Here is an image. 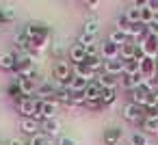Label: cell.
Returning <instances> with one entry per match:
<instances>
[{"label":"cell","mask_w":158,"mask_h":145,"mask_svg":"<svg viewBox=\"0 0 158 145\" xmlns=\"http://www.w3.org/2000/svg\"><path fill=\"white\" fill-rule=\"evenodd\" d=\"M26 33L31 37V54H37L41 50H46L48 41H50V28L46 24H39V22H31L26 26Z\"/></svg>","instance_id":"6da1fadb"},{"label":"cell","mask_w":158,"mask_h":145,"mask_svg":"<svg viewBox=\"0 0 158 145\" xmlns=\"http://www.w3.org/2000/svg\"><path fill=\"white\" fill-rule=\"evenodd\" d=\"M121 115H123V119H128V121H141L143 123V119H145V108L143 106H136V104H132V102H128L126 106H123V110H121Z\"/></svg>","instance_id":"7a4b0ae2"},{"label":"cell","mask_w":158,"mask_h":145,"mask_svg":"<svg viewBox=\"0 0 158 145\" xmlns=\"http://www.w3.org/2000/svg\"><path fill=\"white\" fill-rule=\"evenodd\" d=\"M139 46L143 48V52H145L147 59H156V56H158V37H152V35L147 33V37H145Z\"/></svg>","instance_id":"3957f363"},{"label":"cell","mask_w":158,"mask_h":145,"mask_svg":"<svg viewBox=\"0 0 158 145\" xmlns=\"http://www.w3.org/2000/svg\"><path fill=\"white\" fill-rule=\"evenodd\" d=\"M119 46H115L113 41H104L102 46H100V56L104 59V61H115V59H121L119 56Z\"/></svg>","instance_id":"277c9868"},{"label":"cell","mask_w":158,"mask_h":145,"mask_svg":"<svg viewBox=\"0 0 158 145\" xmlns=\"http://www.w3.org/2000/svg\"><path fill=\"white\" fill-rule=\"evenodd\" d=\"M18 108H20V113H22L24 117H33V115L39 110V100H37V97H24V100L18 104Z\"/></svg>","instance_id":"5b68a950"},{"label":"cell","mask_w":158,"mask_h":145,"mask_svg":"<svg viewBox=\"0 0 158 145\" xmlns=\"http://www.w3.org/2000/svg\"><path fill=\"white\" fill-rule=\"evenodd\" d=\"M72 74H74V76H78V78H85L87 82H95V78H98V74H95L89 65H85V63L74 65V67H72Z\"/></svg>","instance_id":"8992f818"},{"label":"cell","mask_w":158,"mask_h":145,"mask_svg":"<svg viewBox=\"0 0 158 145\" xmlns=\"http://www.w3.org/2000/svg\"><path fill=\"white\" fill-rule=\"evenodd\" d=\"M56 108H59V102L54 97L39 102V110H41V117L44 119H56Z\"/></svg>","instance_id":"52a82bcc"},{"label":"cell","mask_w":158,"mask_h":145,"mask_svg":"<svg viewBox=\"0 0 158 145\" xmlns=\"http://www.w3.org/2000/svg\"><path fill=\"white\" fill-rule=\"evenodd\" d=\"M15 82L20 85V91H22V95H24V97H35L33 93L37 91V85H35V80H33V78L18 76V80H15Z\"/></svg>","instance_id":"ba28073f"},{"label":"cell","mask_w":158,"mask_h":145,"mask_svg":"<svg viewBox=\"0 0 158 145\" xmlns=\"http://www.w3.org/2000/svg\"><path fill=\"white\" fill-rule=\"evenodd\" d=\"M41 132H44L48 139L59 136V132H61V121H59V119H44V123H41Z\"/></svg>","instance_id":"9c48e42d"},{"label":"cell","mask_w":158,"mask_h":145,"mask_svg":"<svg viewBox=\"0 0 158 145\" xmlns=\"http://www.w3.org/2000/svg\"><path fill=\"white\" fill-rule=\"evenodd\" d=\"M20 128H22V132H24V134H28V136H35V134H39V132H41L39 121H35L33 117H24V119H22V123H20Z\"/></svg>","instance_id":"30bf717a"},{"label":"cell","mask_w":158,"mask_h":145,"mask_svg":"<svg viewBox=\"0 0 158 145\" xmlns=\"http://www.w3.org/2000/svg\"><path fill=\"white\" fill-rule=\"evenodd\" d=\"M18 67V52H5V54H0V69H15Z\"/></svg>","instance_id":"8fae6325"},{"label":"cell","mask_w":158,"mask_h":145,"mask_svg":"<svg viewBox=\"0 0 158 145\" xmlns=\"http://www.w3.org/2000/svg\"><path fill=\"white\" fill-rule=\"evenodd\" d=\"M104 74H110V76H121L123 74V61L121 59H115V61H104Z\"/></svg>","instance_id":"7c38bea8"},{"label":"cell","mask_w":158,"mask_h":145,"mask_svg":"<svg viewBox=\"0 0 158 145\" xmlns=\"http://www.w3.org/2000/svg\"><path fill=\"white\" fill-rule=\"evenodd\" d=\"M54 93H56V89L52 87V82H44V85H39V87H37L35 97L44 102V100H52V97H54Z\"/></svg>","instance_id":"4fadbf2b"},{"label":"cell","mask_w":158,"mask_h":145,"mask_svg":"<svg viewBox=\"0 0 158 145\" xmlns=\"http://www.w3.org/2000/svg\"><path fill=\"white\" fill-rule=\"evenodd\" d=\"M54 78H59L61 82L67 80V78H72V69H69L67 61H56V65H54Z\"/></svg>","instance_id":"5bb4252c"},{"label":"cell","mask_w":158,"mask_h":145,"mask_svg":"<svg viewBox=\"0 0 158 145\" xmlns=\"http://www.w3.org/2000/svg\"><path fill=\"white\" fill-rule=\"evenodd\" d=\"M121 134H123V130L121 128H108V130H104V145H117L119 141H121Z\"/></svg>","instance_id":"9a60e30c"},{"label":"cell","mask_w":158,"mask_h":145,"mask_svg":"<svg viewBox=\"0 0 158 145\" xmlns=\"http://www.w3.org/2000/svg\"><path fill=\"white\" fill-rule=\"evenodd\" d=\"M136 44L132 41V39H128L123 46H121V50H119V56H121V61H132L134 59V52H136Z\"/></svg>","instance_id":"2e32d148"},{"label":"cell","mask_w":158,"mask_h":145,"mask_svg":"<svg viewBox=\"0 0 158 145\" xmlns=\"http://www.w3.org/2000/svg\"><path fill=\"white\" fill-rule=\"evenodd\" d=\"M95 82H98L102 89H117V85H119V82H117V76H110V74H104V72L98 74V80H95Z\"/></svg>","instance_id":"e0dca14e"},{"label":"cell","mask_w":158,"mask_h":145,"mask_svg":"<svg viewBox=\"0 0 158 145\" xmlns=\"http://www.w3.org/2000/svg\"><path fill=\"white\" fill-rule=\"evenodd\" d=\"M100 95H102V87L98 82H89V87L85 89V97L87 102H100ZM87 106V104H85Z\"/></svg>","instance_id":"ac0fdd59"},{"label":"cell","mask_w":158,"mask_h":145,"mask_svg":"<svg viewBox=\"0 0 158 145\" xmlns=\"http://www.w3.org/2000/svg\"><path fill=\"white\" fill-rule=\"evenodd\" d=\"M69 59H72V63L74 65H78V63H85V59H87V50L82 48V46H72L69 48Z\"/></svg>","instance_id":"d6986e66"},{"label":"cell","mask_w":158,"mask_h":145,"mask_svg":"<svg viewBox=\"0 0 158 145\" xmlns=\"http://www.w3.org/2000/svg\"><path fill=\"white\" fill-rule=\"evenodd\" d=\"M132 93V104H136V106H143L145 108V102H147V89H145V85L141 87V89H134V91H130Z\"/></svg>","instance_id":"ffe728a7"},{"label":"cell","mask_w":158,"mask_h":145,"mask_svg":"<svg viewBox=\"0 0 158 145\" xmlns=\"http://www.w3.org/2000/svg\"><path fill=\"white\" fill-rule=\"evenodd\" d=\"M85 65H89V67L98 74V72L104 69V59H102V56H87V59H85Z\"/></svg>","instance_id":"44dd1931"},{"label":"cell","mask_w":158,"mask_h":145,"mask_svg":"<svg viewBox=\"0 0 158 145\" xmlns=\"http://www.w3.org/2000/svg\"><path fill=\"white\" fill-rule=\"evenodd\" d=\"M89 87V82L85 78H78L72 74V93H85V89Z\"/></svg>","instance_id":"7402d4cb"},{"label":"cell","mask_w":158,"mask_h":145,"mask_svg":"<svg viewBox=\"0 0 158 145\" xmlns=\"http://www.w3.org/2000/svg\"><path fill=\"white\" fill-rule=\"evenodd\" d=\"M54 100L56 102H61V104H65V106H69L72 104V91L69 89H56V93H54Z\"/></svg>","instance_id":"603a6c76"},{"label":"cell","mask_w":158,"mask_h":145,"mask_svg":"<svg viewBox=\"0 0 158 145\" xmlns=\"http://www.w3.org/2000/svg\"><path fill=\"white\" fill-rule=\"evenodd\" d=\"M115 100H117L115 89H102V95H100L102 106H110V104H115Z\"/></svg>","instance_id":"cb8c5ba5"},{"label":"cell","mask_w":158,"mask_h":145,"mask_svg":"<svg viewBox=\"0 0 158 145\" xmlns=\"http://www.w3.org/2000/svg\"><path fill=\"white\" fill-rule=\"evenodd\" d=\"M82 33H87V35H95V37H98V33H100V22H98L95 18L87 20V22H85V28H82Z\"/></svg>","instance_id":"d4e9b609"},{"label":"cell","mask_w":158,"mask_h":145,"mask_svg":"<svg viewBox=\"0 0 158 145\" xmlns=\"http://www.w3.org/2000/svg\"><path fill=\"white\" fill-rule=\"evenodd\" d=\"M126 18L130 20V24H141V9L132 5L130 9H126Z\"/></svg>","instance_id":"484cf974"},{"label":"cell","mask_w":158,"mask_h":145,"mask_svg":"<svg viewBox=\"0 0 158 145\" xmlns=\"http://www.w3.org/2000/svg\"><path fill=\"white\" fill-rule=\"evenodd\" d=\"M141 72V65L136 61H123V76H134Z\"/></svg>","instance_id":"4316f807"},{"label":"cell","mask_w":158,"mask_h":145,"mask_svg":"<svg viewBox=\"0 0 158 145\" xmlns=\"http://www.w3.org/2000/svg\"><path fill=\"white\" fill-rule=\"evenodd\" d=\"M143 130H147L152 134H158V117H145L143 119Z\"/></svg>","instance_id":"83f0119b"},{"label":"cell","mask_w":158,"mask_h":145,"mask_svg":"<svg viewBox=\"0 0 158 145\" xmlns=\"http://www.w3.org/2000/svg\"><path fill=\"white\" fill-rule=\"evenodd\" d=\"M108 41H113L115 46H119V48H121V46L128 41V35H126V33H121V31H113V33H110V37H108Z\"/></svg>","instance_id":"f1b7e54d"},{"label":"cell","mask_w":158,"mask_h":145,"mask_svg":"<svg viewBox=\"0 0 158 145\" xmlns=\"http://www.w3.org/2000/svg\"><path fill=\"white\" fill-rule=\"evenodd\" d=\"M130 145H149V141L143 132H132L130 134Z\"/></svg>","instance_id":"f546056e"},{"label":"cell","mask_w":158,"mask_h":145,"mask_svg":"<svg viewBox=\"0 0 158 145\" xmlns=\"http://www.w3.org/2000/svg\"><path fill=\"white\" fill-rule=\"evenodd\" d=\"M154 11L149 9V7H145V9H141V24H145V26H149L152 22H154Z\"/></svg>","instance_id":"4dcf8cb0"},{"label":"cell","mask_w":158,"mask_h":145,"mask_svg":"<svg viewBox=\"0 0 158 145\" xmlns=\"http://www.w3.org/2000/svg\"><path fill=\"white\" fill-rule=\"evenodd\" d=\"M93 44H95V35H87V33H80V35H78V46L89 48V46H93Z\"/></svg>","instance_id":"1f68e13d"},{"label":"cell","mask_w":158,"mask_h":145,"mask_svg":"<svg viewBox=\"0 0 158 145\" xmlns=\"http://www.w3.org/2000/svg\"><path fill=\"white\" fill-rule=\"evenodd\" d=\"M48 143H50V139L44 132H39V134H35V136L28 139V145H48Z\"/></svg>","instance_id":"d6a6232c"},{"label":"cell","mask_w":158,"mask_h":145,"mask_svg":"<svg viewBox=\"0 0 158 145\" xmlns=\"http://www.w3.org/2000/svg\"><path fill=\"white\" fill-rule=\"evenodd\" d=\"M128 28H130V20L126 18V13H121V15L117 18V31H121V33H128Z\"/></svg>","instance_id":"836d02e7"},{"label":"cell","mask_w":158,"mask_h":145,"mask_svg":"<svg viewBox=\"0 0 158 145\" xmlns=\"http://www.w3.org/2000/svg\"><path fill=\"white\" fill-rule=\"evenodd\" d=\"M9 95H11L13 100H18V104L24 100V95H22V91H20V85H18V82H13V85L9 87Z\"/></svg>","instance_id":"e575fe53"},{"label":"cell","mask_w":158,"mask_h":145,"mask_svg":"<svg viewBox=\"0 0 158 145\" xmlns=\"http://www.w3.org/2000/svg\"><path fill=\"white\" fill-rule=\"evenodd\" d=\"M2 13H5V20H7V22H13V20H15V11H13L11 7H5Z\"/></svg>","instance_id":"d590c367"},{"label":"cell","mask_w":158,"mask_h":145,"mask_svg":"<svg viewBox=\"0 0 158 145\" xmlns=\"http://www.w3.org/2000/svg\"><path fill=\"white\" fill-rule=\"evenodd\" d=\"M56 145H78V141H76V139H72V136H61Z\"/></svg>","instance_id":"8d00e7d4"},{"label":"cell","mask_w":158,"mask_h":145,"mask_svg":"<svg viewBox=\"0 0 158 145\" xmlns=\"http://www.w3.org/2000/svg\"><path fill=\"white\" fill-rule=\"evenodd\" d=\"M87 50V56H100V48L93 44V46H89V48H85Z\"/></svg>","instance_id":"74e56055"},{"label":"cell","mask_w":158,"mask_h":145,"mask_svg":"<svg viewBox=\"0 0 158 145\" xmlns=\"http://www.w3.org/2000/svg\"><path fill=\"white\" fill-rule=\"evenodd\" d=\"M147 33H149L152 37H158V24H156V22H152V24L147 26Z\"/></svg>","instance_id":"f35d334b"},{"label":"cell","mask_w":158,"mask_h":145,"mask_svg":"<svg viewBox=\"0 0 158 145\" xmlns=\"http://www.w3.org/2000/svg\"><path fill=\"white\" fill-rule=\"evenodd\" d=\"M147 7L154 11V15H158V0H147Z\"/></svg>","instance_id":"ab89813d"},{"label":"cell","mask_w":158,"mask_h":145,"mask_svg":"<svg viewBox=\"0 0 158 145\" xmlns=\"http://www.w3.org/2000/svg\"><path fill=\"white\" fill-rule=\"evenodd\" d=\"M7 143H9V145H26V143H24L22 139H18V136H13V139H11V141H7Z\"/></svg>","instance_id":"60d3db41"},{"label":"cell","mask_w":158,"mask_h":145,"mask_svg":"<svg viewBox=\"0 0 158 145\" xmlns=\"http://www.w3.org/2000/svg\"><path fill=\"white\" fill-rule=\"evenodd\" d=\"M87 106H89V108H104L102 102H87Z\"/></svg>","instance_id":"b9f144b4"},{"label":"cell","mask_w":158,"mask_h":145,"mask_svg":"<svg viewBox=\"0 0 158 145\" xmlns=\"http://www.w3.org/2000/svg\"><path fill=\"white\" fill-rule=\"evenodd\" d=\"M98 5H100V2H98V0H93V2H85V7H87V9H95Z\"/></svg>","instance_id":"7bdbcfd3"},{"label":"cell","mask_w":158,"mask_h":145,"mask_svg":"<svg viewBox=\"0 0 158 145\" xmlns=\"http://www.w3.org/2000/svg\"><path fill=\"white\" fill-rule=\"evenodd\" d=\"M0 145H9V143H0Z\"/></svg>","instance_id":"ee69618b"},{"label":"cell","mask_w":158,"mask_h":145,"mask_svg":"<svg viewBox=\"0 0 158 145\" xmlns=\"http://www.w3.org/2000/svg\"><path fill=\"white\" fill-rule=\"evenodd\" d=\"M48 145H52V143H48Z\"/></svg>","instance_id":"f6af8a7d"}]
</instances>
